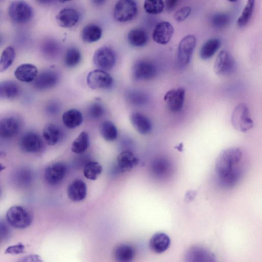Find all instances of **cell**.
I'll use <instances>...</instances> for the list:
<instances>
[{"mask_svg": "<svg viewBox=\"0 0 262 262\" xmlns=\"http://www.w3.org/2000/svg\"><path fill=\"white\" fill-rule=\"evenodd\" d=\"M243 155L241 149L237 147L224 149L218 155L215 171L217 180L222 188H232L240 180L243 174Z\"/></svg>", "mask_w": 262, "mask_h": 262, "instance_id": "cell-1", "label": "cell"}, {"mask_svg": "<svg viewBox=\"0 0 262 262\" xmlns=\"http://www.w3.org/2000/svg\"><path fill=\"white\" fill-rule=\"evenodd\" d=\"M231 121L235 129L245 133L253 126V121L250 116L247 106L242 103L233 110L231 117Z\"/></svg>", "mask_w": 262, "mask_h": 262, "instance_id": "cell-2", "label": "cell"}, {"mask_svg": "<svg viewBox=\"0 0 262 262\" xmlns=\"http://www.w3.org/2000/svg\"><path fill=\"white\" fill-rule=\"evenodd\" d=\"M6 217L10 225L18 229L27 228L32 222V218L29 211L18 205L10 207L6 213Z\"/></svg>", "mask_w": 262, "mask_h": 262, "instance_id": "cell-3", "label": "cell"}, {"mask_svg": "<svg viewBox=\"0 0 262 262\" xmlns=\"http://www.w3.org/2000/svg\"><path fill=\"white\" fill-rule=\"evenodd\" d=\"M138 13L136 2L132 0H121L115 5L113 16L119 22H124L133 20Z\"/></svg>", "mask_w": 262, "mask_h": 262, "instance_id": "cell-4", "label": "cell"}, {"mask_svg": "<svg viewBox=\"0 0 262 262\" xmlns=\"http://www.w3.org/2000/svg\"><path fill=\"white\" fill-rule=\"evenodd\" d=\"M10 18L14 22L24 23L33 17V10L31 6L24 1H15L11 4L8 9Z\"/></svg>", "mask_w": 262, "mask_h": 262, "instance_id": "cell-5", "label": "cell"}, {"mask_svg": "<svg viewBox=\"0 0 262 262\" xmlns=\"http://www.w3.org/2000/svg\"><path fill=\"white\" fill-rule=\"evenodd\" d=\"M93 61L98 69L107 71L114 66L116 56L114 50L108 46H102L94 54Z\"/></svg>", "mask_w": 262, "mask_h": 262, "instance_id": "cell-6", "label": "cell"}, {"mask_svg": "<svg viewBox=\"0 0 262 262\" xmlns=\"http://www.w3.org/2000/svg\"><path fill=\"white\" fill-rule=\"evenodd\" d=\"M87 83L88 86L92 89H108L112 86L113 80L106 71L97 69L88 73Z\"/></svg>", "mask_w": 262, "mask_h": 262, "instance_id": "cell-7", "label": "cell"}, {"mask_svg": "<svg viewBox=\"0 0 262 262\" xmlns=\"http://www.w3.org/2000/svg\"><path fill=\"white\" fill-rule=\"evenodd\" d=\"M196 39L194 35H189L184 37L179 43L177 51L178 64L185 66L191 61L196 46Z\"/></svg>", "mask_w": 262, "mask_h": 262, "instance_id": "cell-8", "label": "cell"}, {"mask_svg": "<svg viewBox=\"0 0 262 262\" xmlns=\"http://www.w3.org/2000/svg\"><path fill=\"white\" fill-rule=\"evenodd\" d=\"M156 73L155 64L148 60H138L132 68L133 77L136 81L150 80L154 77Z\"/></svg>", "mask_w": 262, "mask_h": 262, "instance_id": "cell-9", "label": "cell"}, {"mask_svg": "<svg viewBox=\"0 0 262 262\" xmlns=\"http://www.w3.org/2000/svg\"><path fill=\"white\" fill-rule=\"evenodd\" d=\"M235 62L232 56L226 50H222L216 58L214 70L219 75H226L232 73L235 69Z\"/></svg>", "mask_w": 262, "mask_h": 262, "instance_id": "cell-10", "label": "cell"}, {"mask_svg": "<svg viewBox=\"0 0 262 262\" xmlns=\"http://www.w3.org/2000/svg\"><path fill=\"white\" fill-rule=\"evenodd\" d=\"M185 90L182 88L171 89L165 94L164 99L168 109L172 113L180 112L184 106Z\"/></svg>", "mask_w": 262, "mask_h": 262, "instance_id": "cell-11", "label": "cell"}, {"mask_svg": "<svg viewBox=\"0 0 262 262\" xmlns=\"http://www.w3.org/2000/svg\"><path fill=\"white\" fill-rule=\"evenodd\" d=\"M66 172L67 167L64 163H54L46 167L44 171V178L48 184L57 185L64 179Z\"/></svg>", "mask_w": 262, "mask_h": 262, "instance_id": "cell-12", "label": "cell"}, {"mask_svg": "<svg viewBox=\"0 0 262 262\" xmlns=\"http://www.w3.org/2000/svg\"><path fill=\"white\" fill-rule=\"evenodd\" d=\"M174 32V28L170 23L167 21L160 22L156 24L153 31V40L159 44L165 45L172 38Z\"/></svg>", "mask_w": 262, "mask_h": 262, "instance_id": "cell-13", "label": "cell"}, {"mask_svg": "<svg viewBox=\"0 0 262 262\" xmlns=\"http://www.w3.org/2000/svg\"><path fill=\"white\" fill-rule=\"evenodd\" d=\"M59 79V76L56 71L45 70L37 75L34 81L33 85L37 89H47L56 85Z\"/></svg>", "mask_w": 262, "mask_h": 262, "instance_id": "cell-14", "label": "cell"}, {"mask_svg": "<svg viewBox=\"0 0 262 262\" xmlns=\"http://www.w3.org/2000/svg\"><path fill=\"white\" fill-rule=\"evenodd\" d=\"M20 147L22 150L28 153L37 152L43 146V141L40 136L33 132L24 134L20 141Z\"/></svg>", "mask_w": 262, "mask_h": 262, "instance_id": "cell-15", "label": "cell"}, {"mask_svg": "<svg viewBox=\"0 0 262 262\" xmlns=\"http://www.w3.org/2000/svg\"><path fill=\"white\" fill-rule=\"evenodd\" d=\"M186 261H214V254L208 249L199 246L191 247L186 254Z\"/></svg>", "mask_w": 262, "mask_h": 262, "instance_id": "cell-16", "label": "cell"}, {"mask_svg": "<svg viewBox=\"0 0 262 262\" xmlns=\"http://www.w3.org/2000/svg\"><path fill=\"white\" fill-rule=\"evenodd\" d=\"M59 26L64 28H70L75 25L79 20L78 12L72 8H64L56 16Z\"/></svg>", "mask_w": 262, "mask_h": 262, "instance_id": "cell-17", "label": "cell"}, {"mask_svg": "<svg viewBox=\"0 0 262 262\" xmlns=\"http://www.w3.org/2000/svg\"><path fill=\"white\" fill-rule=\"evenodd\" d=\"M130 123L135 130L142 135L149 133L152 129V124L149 119L139 112H133L129 116Z\"/></svg>", "mask_w": 262, "mask_h": 262, "instance_id": "cell-18", "label": "cell"}, {"mask_svg": "<svg viewBox=\"0 0 262 262\" xmlns=\"http://www.w3.org/2000/svg\"><path fill=\"white\" fill-rule=\"evenodd\" d=\"M139 162V159L131 151L124 150L117 158V168L119 172H126L135 167Z\"/></svg>", "mask_w": 262, "mask_h": 262, "instance_id": "cell-19", "label": "cell"}, {"mask_svg": "<svg viewBox=\"0 0 262 262\" xmlns=\"http://www.w3.org/2000/svg\"><path fill=\"white\" fill-rule=\"evenodd\" d=\"M87 189L85 182L80 179L73 180L67 189L68 198L73 201L83 200L87 196Z\"/></svg>", "mask_w": 262, "mask_h": 262, "instance_id": "cell-20", "label": "cell"}, {"mask_svg": "<svg viewBox=\"0 0 262 262\" xmlns=\"http://www.w3.org/2000/svg\"><path fill=\"white\" fill-rule=\"evenodd\" d=\"M171 243L169 236L165 233L159 232L154 233L149 242L150 249L156 253H162L166 251Z\"/></svg>", "mask_w": 262, "mask_h": 262, "instance_id": "cell-21", "label": "cell"}, {"mask_svg": "<svg viewBox=\"0 0 262 262\" xmlns=\"http://www.w3.org/2000/svg\"><path fill=\"white\" fill-rule=\"evenodd\" d=\"M38 75L37 67L32 64H23L19 65L14 71V75L19 81L30 83L35 80Z\"/></svg>", "mask_w": 262, "mask_h": 262, "instance_id": "cell-22", "label": "cell"}, {"mask_svg": "<svg viewBox=\"0 0 262 262\" xmlns=\"http://www.w3.org/2000/svg\"><path fill=\"white\" fill-rule=\"evenodd\" d=\"M19 128L17 120L12 117H6L0 122V134L4 138H9L15 135Z\"/></svg>", "mask_w": 262, "mask_h": 262, "instance_id": "cell-23", "label": "cell"}, {"mask_svg": "<svg viewBox=\"0 0 262 262\" xmlns=\"http://www.w3.org/2000/svg\"><path fill=\"white\" fill-rule=\"evenodd\" d=\"M114 257L117 261H130L135 255L134 248L126 244H120L116 246L113 252Z\"/></svg>", "mask_w": 262, "mask_h": 262, "instance_id": "cell-24", "label": "cell"}, {"mask_svg": "<svg viewBox=\"0 0 262 262\" xmlns=\"http://www.w3.org/2000/svg\"><path fill=\"white\" fill-rule=\"evenodd\" d=\"M83 115L76 109H71L65 111L62 115L64 125L68 128L73 129L79 126L83 122Z\"/></svg>", "mask_w": 262, "mask_h": 262, "instance_id": "cell-25", "label": "cell"}, {"mask_svg": "<svg viewBox=\"0 0 262 262\" xmlns=\"http://www.w3.org/2000/svg\"><path fill=\"white\" fill-rule=\"evenodd\" d=\"M221 41L218 38H211L207 40L201 46L199 56L205 60L213 57L221 46Z\"/></svg>", "mask_w": 262, "mask_h": 262, "instance_id": "cell-26", "label": "cell"}, {"mask_svg": "<svg viewBox=\"0 0 262 262\" xmlns=\"http://www.w3.org/2000/svg\"><path fill=\"white\" fill-rule=\"evenodd\" d=\"M19 87L15 82L7 80L1 83L0 96L2 98H14L19 94Z\"/></svg>", "mask_w": 262, "mask_h": 262, "instance_id": "cell-27", "label": "cell"}, {"mask_svg": "<svg viewBox=\"0 0 262 262\" xmlns=\"http://www.w3.org/2000/svg\"><path fill=\"white\" fill-rule=\"evenodd\" d=\"M61 136L59 127L54 123L47 124L43 130V137L46 143L50 146H54L59 142Z\"/></svg>", "mask_w": 262, "mask_h": 262, "instance_id": "cell-28", "label": "cell"}, {"mask_svg": "<svg viewBox=\"0 0 262 262\" xmlns=\"http://www.w3.org/2000/svg\"><path fill=\"white\" fill-rule=\"evenodd\" d=\"M101 35V29L94 24H89L85 26L81 33L82 40L87 43H93L98 41Z\"/></svg>", "mask_w": 262, "mask_h": 262, "instance_id": "cell-29", "label": "cell"}, {"mask_svg": "<svg viewBox=\"0 0 262 262\" xmlns=\"http://www.w3.org/2000/svg\"><path fill=\"white\" fill-rule=\"evenodd\" d=\"M127 38L130 45L134 47H142L148 41L147 33L140 29H134L129 31Z\"/></svg>", "mask_w": 262, "mask_h": 262, "instance_id": "cell-30", "label": "cell"}, {"mask_svg": "<svg viewBox=\"0 0 262 262\" xmlns=\"http://www.w3.org/2000/svg\"><path fill=\"white\" fill-rule=\"evenodd\" d=\"M89 146V135L85 131L82 132L73 141L71 150L76 154L84 153Z\"/></svg>", "mask_w": 262, "mask_h": 262, "instance_id": "cell-31", "label": "cell"}, {"mask_svg": "<svg viewBox=\"0 0 262 262\" xmlns=\"http://www.w3.org/2000/svg\"><path fill=\"white\" fill-rule=\"evenodd\" d=\"M102 137L107 141L115 140L117 137V129L115 124L110 121L103 122L99 127Z\"/></svg>", "mask_w": 262, "mask_h": 262, "instance_id": "cell-32", "label": "cell"}, {"mask_svg": "<svg viewBox=\"0 0 262 262\" xmlns=\"http://www.w3.org/2000/svg\"><path fill=\"white\" fill-rule=\"evenodd\" d=\"M16 54L12 46H8L3 51L0 59V70L3 72L7 70L13 63Z\"/></svg>", "mask_w": 262, "mask_h": 262, "instance_id": "cell-33", "label": "cell"}, {"mask_svg": "<svg viewBox=\"0 0 262 262\" xmlns=\"http://www.w3.org/2000/svg\"><path fill=\"white\" fill-rule=\"evenodd\" d=\"M102 166L97 162L87 163L84 168V174L87 179L95 180L102 172Z\"/></svg>", "mask_w": 262, "mask_h": 262, "instance_id": "cell-34", "label": "cell"}, {"mask_svg": "<svg viewBox=\"0 0 262 262\" xmlns=\"http://www.w3.org/2000/svg\"><path fill=\"white\" fill-rule=\"evenodd\" d=\"M255 1L249 0L244 7L241 15L237 20L239 26L242 27L246 25L250 21L254 11Z\"/></svg>", "mask_w": 262, "mask_h": 262, "instance_id": "cell-35", "label": "cell"}, {"mask_svg": "<svg viewBox=\"0 0 262 262\" xmlns=\"http://www.w3.org/2000/svg\"><path fill=\"white\" fill-rule=\"evenodd\" d=\"M81 60V54L77 48L70 47L67 50L64 58V64L66 67H74L80 63Z\"/></svg>", "mask_w": 262, "mask_h": 262, "instance_id": "cell-36", "label": "cell"}, {"mask_svg": "<svg viewBox=\"0 0 262 262\" xmlns=\"http://www.w3.org/2000/svg\"><path fill=\"white\" fill-rule=\"evenodd\" d=\"M230 20V17L227 14L217 13L212 16L211 21L214 28L221 29L228 25Z\"/></svg>", "mask_w": 262, "mask_h": 262, "instance_id": "cell-37", "label": "cell"}, {"mask_svg": "<svg viewBox=\"0 0 262 262\" xmlns=\"http://www.w3.org/2000/svg\"><path fill=\"white\" fill-rule=\"evenodd\" d=\"M164 3L162 0H146L144 3L146 12L151 14L161 13L164 9Z\"/></svg>", "mask_w": 262, "mask_h": 262, "instance_id": "cell-38", "label": "cell"}, {"mask_svg": "<svg viewBox=\"0 0 262 262\" xmlns=\"http://www.w3.org/2000/svg\"><path fill=\"white\" fill-rule=\"evenodd\" d=\"M126 95L127 101L136 106L143 104L147 99L146 95L144 93L137 90L128 91Z\"/></svg>", "mask_w": 262, "mask_h": 262, "instance_id": "cell-39", "label": "cell"}, {"mask_svg": "<svg viewBox=\"0 0 262 262\" xmlns=\"http://www.w3.org/2000/svg\"><path fill=\"white\" fill-rule=\"evenodd\" d=\"M153 172L158 176H163L170 170L169 162L164 159H158L153 163Z\"/></svg>", "mask_w": 262, "mask_h": 262, "instance_id": "cell-40", "label": "cell"}, {"mask_svg": "<svg viewBox=\"0 0 262 262\" xmlns=\"http://www.w3.org/2000/svg\"><path fill=\"white\" fill-rule=\"evenodd\" d=\"M89 116L93 119H98L104 114V109L102 105L98 102H95L90 105L88 111Z\"/></svg>", "mask_w": 262, "mask_h": 262, "instance_id": "cell-41", "label": "cell"}, {"mask_svg": "<svg viewBox=\"0 0 262 262\" xmlns=\"http://www.w3.org/2000/svg\"><path fill=\"white\" fill-rule=\"evenodd\" d=\"M191 8L189 6L183 7L178 9L174 14L173 18L176 21L185 20L191 14Z\"/></svg>", "mask_w": 262, "mask_h": 262, "instance_id": "cell-42", "label": "cell"}, {"mask_svg": "<svg viewBox=\"0 0 262 262\" xmlns=\"http://www.w3.org/2000/svg\"><path fill=\"white\" fill-rule=\"evenodd\" d=\"M25 247L21 243H19L16 245L10 246L6 248L5 254H18L24 252Z\"/></svg>", "mask_w": 262, "mask_h": 262, "instance_id": "cell-43", "label": "cell"}, {"mask_svg": "<svg viewBox=\"0 0 262 262\" xmlns=\"http://www.w3.org/2000/svg\"><path fill=\"white\" fill-rule=\"evenodd\" d=\"M58 49V45L53 41H48L43 46L45 53L48 55H54L57 53Z\"/></svg>", "mask_w": 262, "mask_h": 262, "instance_id": "cell-44", "label": "cell"}, {"mask_svg": "<svg viewBox=\"0 0 262 262\" xmlns=\"http://www.w3.org/2000/svg\"><path fill=\"white\" fill-rule=\"evenodd\" d=\"M177 2L178 1L175 0L166 1L165 4L167 10H172L176 7Z\"/></svg>", "mask_w": 262, "mask_h": 262, "instance_id": "cell-45", "label": "cell"}, {"mask_svg": "<svg viewBox=\"0 0 262 262\" xmlns=\"http://www.w3.org/2000/svg\"><path fill=\"white\" fill-rule=\"evenodd\" d=\"M40 257L38 255H30L28 256L24 257L23 259H21L22 261H41V259L39 258Z\"/></svg>", "mask_w": 262, "mask_h": 262, "instance_id": "cell-46", "label": "cell"}, {"mask_svg": "<svg viewBox=\"0 0 262 262\" xmlns=\"http://www.w3.org/2000/svg\"><path fill=\"white\" fill-rule=\"evenodd\" d=\"M105 1H102V0H96V1H93V2L94 3V4H96L97 5H102L104 3H105Z\"/></svg>", "mask_w": 262, "mask_h": 262, "instance_id": "cell-47", "label": "cell"}, {"mask_svg": "<svg viewBox=\"0 0 262 262\" xmlns=\"http://www.w3.org/2000/svg\"><path fill=\"white\" fill-rule=\"evenodd\" d=\"M182 144L180 143L178 145V146L176 147V148L178 149L179 151H182Z\"/></svg>", "mask_w": 262, "mask_h": 262, "instance_id": "cell-48", "label": "cell"}, {"mask_svg": "<svg viewBox=\"0 0 262 262\" xmlns=\"http://www.w3.org/2000/svg\"><path fill=\"white\" fill-rule=\"evenodd\" d=\"M229 2H237V0H228Z\"/></svg>", "mask_w": 262, "mask_h": 262, "instance_id": "cell-49", "label": "cell"}]
</instances>
